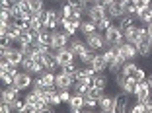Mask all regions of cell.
Segmentation results:
<instances>
[{
    "label": "cell",
    "mask_w": 152,
    "mask_h": 113,
    "mask_svg": "<svg viewBox=\"0 0 152 113\" xmlns=\"http://www.w3.org/2000/svg\"><path fill=\"white\" fill-rule=\"evenodd\" d=\"M103 35H105V45H107V47H113V49H115V47H119L121 43L125 41V37H123V29H121L119 23H117V26H115V23H111V26L103 31Z\"/></svg>",
    "instance_id": "cell-1"
},
{
    "label": "cell",
    "mask_w": 152,
    "mask_h": 113,
    "mask_svg": "<svg viewBox=\"0 0 152 113\" xmlns=\"http://www.w3.org/2000/svg\"><path fill=\"white\" fill-rule=\"evenodd\" d=\"M115 51H117V57L123 59L125 63L127 61H137V57H139L137 45H131V43H127V41H123L119 47H115Z\"/></svg>",
    "instance_id": "cell-2"
},
{
    "label": "cell",
    "mask_w": 152,
    "mask_h": 113,
    "mask_svg": "<svg viewBox=\"0 0 152 113\" xmlns=\"http://www.w3.org/2000/svg\"><path fill=\"white\" fill-rule=\"evenodd\" d=\"M70 37L66 31H64L63 27L61 29H53V33H51V49H61V47H66L68 43H70Z\"/></svg>",
    "instance_id": "cell-3"
},
{
    "label": "cell",
    "mask_w": 152,
    "mask_h": 113,
    "mask_svg": "<svg viewBox=\"0 0 152 113\" xmlns=\"http://www.w3.org/2000/svg\"><path fill=\"white\" fill-rule=\"evenodd\" d=\"M133 96H134L137 101H142V104H146L148 100H152V88H150V84H148V80L137 82V88H134Z\"/></svg>",
    "instance_id": "cell-4"
},
{
    "label": "cell",
    "mask_w": 152,
    "mask_h": 113,
    "mask_svg": "<svg viewBox=\"0 0 152 113\" xmlns=\"http://www.w3.org/2000/svg\"><path fill=\"white\" fill-rule=\"evenodd\" d=\"M86 39V43H88V47L90 49H94V51H103L105 49V35H103V31H94V33H90V35H86L84 37Z\"/></svg>",
    "instance_id": "cell-5"
},
{
    "label": "cell",
    "mask_w": 152,
    "mask_h": 113,
    "mask_svg": "<svg viewBox=\"0 0 152 113\" xmlns=\"http://www.w3.org/2000/svg\"><path fill=\"white\" fill-rule=\"evenodd\" d=\"M12 84L16 88H20L22 92H27V90H31V86H33V76L29 72H26V70H20Z\"/></svg>",
    "instance_id": "cell-6"
},
{
    "label": "cell",
    "mask_w": 152,
    "mask_h": 113,
    "mask_svg": "<svg viewBox=\"0 0 152 113\" xmlns=\"http://www.w3.org/2000/svg\"><path fill=\"white\" fill-rule=\"evenodd\" d=\"M105 16H107V6L98 4V2L90 4L88 10H86V18H90L92 22H96V23H98L102 18H105Z\"/></svg>",
    "instance_id": "cell-7"
},
{
    "label": "cell",
    "mask_w": 152,
    "mask_h": 113,
    "mask_svg": "<svg viewBox=\"0 0 152 113\" xmlns=\"http://www.w3.org/2000/svg\"><path fill=\"white\" fill-rule=\"evenodd\" d=\"M98 111H102V113H115V94L103 92V96L98 100Z\"/></svg>",
    "instance_id": "cell-8"
},
{
    "label": "cell",
    "mask_w": 152,
    "mask_h": 113,
    "mask_svg": "<svg viewBox=\"0 0 152 113\" xmlns=\"http://www.w3.org/2000/svg\"><path fill=\"white\" fill-rule=\"evenodd\" d=\"M131 96L133 94H127V92H121L115 94V113H125L131 111Z\"/></svg>",
    "instance_id": "cell-9"
},
{
    "label": "cell",
    "mask_w": 152,
    "mask_h": 113,
    "mask_svg": "<svg viewBox=\"0 0 152 113\" xmlns=\"http://www.w3.org/2000/svg\"><path fill=\"white\" fill-rule=\"evenodd\" d=\"M18 98H22V90H20V88H16L14 84H10V86H4V88H2V94H0V104H12V101L18 100Z\"/></svg>",
    "instance_id": "cell-10"
},
{
    "label": "cell",
    "mask_w": 152,
    "mask_h": 113,
    "mask_svg": "<svg viewBox=\"0 0 152 113\" xmlns=\"http://www.w3.org/2000/svg\"><path fill=\"white\" fill-rule=\"evenodd\" d=\"M22 70H26V72H29L31 76H39V74H43L47 68L43 66V63H37V61H31V59H23L22 61Z\"/></svg>",
    "instance_id": "cell-11"
},
{
    "label": "cell",
    "mask_w": 152,
    "mask_h": 113,
    "mask_svg": "<svg viewBox=\"0 0 152 113\" xmlns=\"http://www.w3.org/2000/svg\"><path fill=\"white\" fill-rule=\"evenodd\" d=\"M53 51H55V49H53ZM55 53H57V59H58V64H61V68L76 61V55L70 51V47H68V45H66V47H61V49H57Z\"/></svg>",
    "instance_id": "cell-12"
},
{
    "label": "cell",
    "mask_w": 152,
    "mask_h": 113,
    "mask_svg": "<svg viewBox=\"0 0 152 113\" xmlns=\"http://www.w3.org/2000/svg\"><path fill=\"white\" fill-rule=\"evenodd\" d=\"M72 84H74V78L68 76L63 70H58L57 78H55V88H57V90H72Z\"/></svg>",
    "instance_id": "cell-13"
},
{
    "label": "cell",
    "mask_w": 152,
    "mask_h": 113,
    "mask_svg": "<svg viewBox=\"0 0 152 113\" xmlns=\"http://www.w3.org/2000/svg\"><path fill=\"white\" fill-rule=\"evenodd\" d=\"M68 47H70V51L76 55V59L80 57V55H84L86 51L90 49L88 47V43H86V39H78V37H70V43H68Z\"/></svg>",
    "instance_id": "cell-14"
},
{
    "label": "cell",
    "mask_w": 152,
    "mask_h": 113,
    "mask_svg": "<svg viewBox=\"0 0 152 113\" xmlns=\"http://www.w3.org/2000/svg\"><path fill=\"white\" fill-rule=\"evenodd\" d=\"M123 37H125V41L131 43V45H139L140 43V26H133L129 29H125Z\"/></svg>",
    "instance_id": "cell-15"
},
{
    "label": "cell",
    "mask_w": 152,
    "mask_h": 113,
    "mask_svg": "<svg viewBox=\"0 0 152 113\" xmlns=\"http://www.w3.org/2000/svg\"><path fill=\"white\" fill-rule=\"evenodd\" d=\"M68 111L70 113H80L82 111V105H84V96L82 94H74L72 92V98L68 100Z\"/></svg>",
    "instance_id": "cell-16"
},
{
    "label": "cell",
    "mask_w": 152,
    "mask_h": 113,
    "mask_svg": "<svg viewBox=\"0 0 152 113\" xmlns=\"http://www.w3.org/2000/svg\"><path fill=\"white\" fill-rule=\"evenodd\" d=\"M43 66L47 68V70H57V68H61V64H58V59H57V53H55L53 49L49 51V53L43 55Z\"/></svg>",
    "instance_id": "cell-17"
},
{
    "label": "cell",
    "mask_w": 152,
    "mask_h": 113,
    "mask_svg": "<svg viewBox=\"0 0 152 113\" xmlns=\"http://www.w3.org/2000/svg\"><path fill=\"white\" fill-rule=\"evenodd\" d=\"M137 51H139V57L148 59V57L152 55V39H150V37H142L140 43L137 45Z\"/></svg>",
    "instance_id": "cell-18"
},
{
    "label": "cell",
    "mask_w": 152,
    "mask_h": 113,
    "mask_svg": "<svg viewBox=\"0 0 152 113\" xmlns=\"http://www.w3.org/2000/svg\"><path fill=\"white\" fill-rule=\"evenodd\" d=\"M107 16L113 20V22H115V20L119 22V20L123 18V16H125V10H123V6H121V2H119V0L107 6Z\"/></svg>",
    "instance_id": "cell-19"
},
{
    "label": "cell",
    "mask_w": 152,
    "mask_h": 113,
    "mask_svg": "<svg viewBox=\"0 0 152 113\" xmlns=\"http://www.w3.org/2000/svg\"><path fill=\"white\" fill-rule=\"evenodd\" d=\"M80 23H82V22H72V20H68V18H63V20H61V27H63L68 35H72V37L78 33V29H80Z\"/></svg>",
    "instance_id": "cell-20"
},
{
    "label": "cell",
    "mask_w": 152,
    "mask_h": 113,
    "mask_svg": "<svg viewBox=\"0 0 152 113\" xmlns=\"http://www.w3.org/2000/svg\"><path fill=\"white\" fill-rule=\"evenodd\" d=\"M92 86L99 88V90H107V86H109L107 72H96V76L92 78Z\"/></svg>",
    "instance_id": "cell-21"
},
{
    "label": "cell",
    "mask_w": 152,
    "mask_h": 113,
    "mask_svg": "<svg viewBox=\"0 0 152 113\" xmlns=\"http://www.w3.org/2000/svg\"><path fill=\"white\" fill-rule=\"evenodd\" d=\"M78 31L82 33V37H86V35H90V33L98 31V26H96V22H92L90 18H86V20H82L80 29H78Z\"/></svg>",
    "instance_id": "cell-22"
},
{
    "label": "cell",
    "mask_w": 152,
    "mask_h": 113,
    "mask_svg": "<svg viewBox=\"0 0 152 113\" xmlns=\"http://www.w3.org/2000/svg\"><path fill=\"white\" fill-rule=\"evenodd\" d=\"M137 22H139V16H137V14H125V16L119 20V26H121V29L125 31V29H129V27L137 26Z\"/></svg>",
    "instance_id": "cell-23"
},
{
    "label": "cell",
    "mask_w": 152,
    "mask_h": 113,
    "mask_svg": "<svg viewBox=\"0 0 152 113\" xmlns=\"http://www.w3.org/2000/svg\"><path fill=\"white\" fill-rule=\"evenodd\" d=\"M92 68H94L96 72H103V70H107V61H105L103 53L96 55V59L92 61Z\"/></svg>",
    "instance_id": "cell-24"
},
{
    "label": "cell",
    "mask_w": 152,
    "mask_h": 113,
    "mask_svg": "<svg viewBox=\"0 0 152 113\" xmlns=\"http://www.w3.org/2000/svg\"><path fill=\"white\" fill-rule=\"evenodd\" d=\"M137 16H139V23H142V26L152 23V6L150 8H144V10H139Z\"/></svg>",
    "instance_id": "cell-25"
},
{
    "label": "cell",
    "mask_w": 152,
    "mask_h": 113,
    "mask_svg": "<svg viewBox=\"0 0 152 113\" xmlns=\"http://www.w3.org/2000/svg\"><path fill=\"white\" fill-rule=\"evenodd\" d=\"M123 64H125V61L117 57L115 61H111V63L107 64V72L111 74V76H115V74H119V72H121V68H123Z\"/></svg>",
    "instance_id": "cell-26"
},
{
    "label": "cell",
    "mask_w": 152,
    "mask_h": 113,
    "mask_svg": "<svg viewBox=\"0 0 152 113\" xmlns=\"http://www.w3.org/2000/svg\"><path fill=\"white\" fill-rule=\"evenodd\" d=\"M99 51H94V49H88L86 51L84 55H80V57H78V61H80L82 64H92V61L96 59V55H98Z\"/></svg>",
    "instance_id": "cell-27"
},
{
    "label": "cell",
    "mask_w": 152,
    "mask_h": 113,
    "mask_svg": "<svg viewBox=\"0 0 152 113\" xmlns=\"http://www.w3.org/2000/svg\"><path fill=\"white\" fill-rule=\"evenodd\" d=\"M125 14H137V0H119Z\"/></svg>",
    "instance_id": "cell-28"
},
{
    "label": "cell",
    "mask_w": 152,
    "mask_h": 113,
    "mask_svg": "<svg viewBox=\"0 0 152 113\" xmlns=\"http://www.w3.org/2000/svg\"><path fill=\"white\" fill-rule=\"evenodd\" d=\"M137 66H139V64L134 63V61H127V63L123 64V68H121V72L125 74V76H133L134 70H137Z\"/></svg>",
    "instance_id": "cell-29"
},
{
    "label": "cell",
    "mask_w": 152,
    "mask_h": 113,
    "mask_svg": "<svg viewBox=\"0 0 152 113\" xmlns=\"http://www.w3.org/2000/svg\"><path fill=\"white\" fill-rule=\"evenodd\" d=\"M64 2H68V4H72L76 10H80V12H84V16H86V10H88V2L86 0H64Z\"/></svg>",
    "instance_id": "cell-30"
},
{
    "label": "cell",
    "mask_w": 152,
    "mask_h": 113,
    "mask_svg": "<svg viewBox=\"0 0 152 113\" xmlns=\"http://www.w3.org/2000/svg\"><path fill=\"white\" fill-rule=\"evenodd\" d=\"M134 88H137V80H134V76H127V82H125V86H123V90H121V92L134 94Z\"/></svg>",
    "instance_id": "cell-31"
},
{
    "label": "cell",
    "mask_w": 152,
    "mask_h": 113,
    "mask_svg": "<svg viewBox=\"0 0 152 113\" xmlns=\"http://www.w3.org/2000/svg\"><path fill=\"white\" fill-rule=\"evenodd\" d=\"M0 78H2V84H4V86H10L14 82V78H16V74L10 72V70H2V72H0Z\"/></svg>",
    "instance_id": "cell-32"
},
{
    "label": "cell",
    "mask_w": 152,
    "mask_h": 113,
    "mask_svg": "<svg viewBox=\"0 0 152 113\" xmlns=\"http://www.w3.org/2000/svg\"><path fill=\"white\" fill-rule=\"evenodd\" d=\"M27 4H29V8H31L33 12H41V10L47 8V6H45V0H27Z\"/></svg>",
    "instance_id": "cell-33"
},
{
    "label": "cell",
    "mask_w": 152,
    "mask_h": 113,
    "mask_svg": "<svg viewBox=\"0 0 152 113\" xmlns=\"http://www.w3.org/2000/svg\"><path fill=\"white\" fill-rule=\"evenodd\" d=\"M78 68L80 66H76V63H70V64H66V66H63V72H66L68 76H72L76 80V74H78Z\"/></svg>",
    "instance_id": "cell-34"
},
{
    "label": "cell",
    "mask_w": 152,
    "mask_h": 113,
    "mask_svg": "<svg viewBox=\"0 0 152 113\" xmlns=\"http://www.w3.org/2000/svg\"><path fill=\"white\" fill-rule=\"evenodd\" d=\"M111 23H113V20L109 18V16H105V18H102L98 23H96V26H98V29H99V31H105V29H107V27L111 26Z\"/></svg>",
    "instance_id": "cell-35"
},
{
    "label": "cell",
    "mask_w": 152,
    "mask_h": 113,
    "mask_svg": "<svg viewBox=\"0 0 152 113\" xmlns=\"http://www.w3.org/2000/svg\"><path fill=\"white\" fill-rule=\"evenodd\" d=\"M74 10H76V8H74L72 4H68V2H64V4L61 6V14H63L64 18H70L72 14H74Z\"/></svg>",
    "instance_id": "cell-36"
},
{
    "label": "cell",
    "mask_w": 152,
    "mask_h": 113,
    "mask_svg": "<svg viewBox=\"0 0 152 113\" xmlns=\"http://www.w3.org/2000/svg\"><path fill=\"white\" fill-rule=\"evenodd\" d=\"M113 78H115V86L119 88V90H123V86H125V82H127V76L123 72H119V74H115Z\"/></svg>",
    "instance_id": "cell-37"
},
{
    "label": "cell",
    "mask_w": 152,
    "mask_h": 113,
    "mask_svg": "<svg viewBox=\"0 0 152 113\" xmlns=\"http://www.w3.org/2000/svg\"><path fill=\"white\" fill-rule=\"evenodd\" d=\"M103 92H105V90H99V88L92 86V88H90L88 92H86V94H88V96H92L94 100H99V98H102V96H103Z\"/></svg>",
    "instance_id": "cell-38"
},
{
    "label": "cell",
    "mask_w": 152,
    "mask_h": 113,
    "mask_svg": "<svg viewBox=\"0 0 152 113\" xmlns=\"http://www.w3.org/2000/svg\"><path fill=\"white\" fill-rule=\"evenodd\" d=\"M133 76H134V80H137V82H140V80H146L148 74L144 72V68H142V66H137V70H134Z\"/></svg>",
    "instance_id": "cell-39"
},
{
    "label": "cell",
    "mask_w": 152,
    "mask_h": 113,
    "mask_svg": "<svg viewBox=\"0 0 152 113\" xmlns=\"http://www.w3.org/2000/svg\"><path fill=\"white\" fill-rule=\"evenodd\" d=\"M131 111L133 113H142V111H146V105H144L142 101H137L134 105H131Z\"/></svg>",
    "instance_id": "cell-40"
},
{
    "label": "cell",
    "mask_w": 152,
    "mask_h": 113,
    "mask_svg": "<svg viewBox=\"0 0 152 113\" xmlns=\"http://www.w3.org/2000/svg\"><path fill=\"white\" fill-rule=\"evenodd\" d=\"M150 6H152V0H137V12L144 8H150Z\"/></svg>",
    "instance_id": "cell-41"
},
{
    "label": "cell",
    "mask_w": 152,
    "mask_h": 113,
    "mask_svg": "<svg viewBox=\"0 0 152 113\" xmlns=\"http://www.w3.org/2000/svg\"><path fill=\"white\" fill-rule=\"evenodd\" d=\"M98 4H103V6H109V4H113V2H117V0H96Z\"/></svg>",
    "instance_id": "cell-42"
},
{
    "label": "cell",
    "mask_w": 152,
    "mask_h": 113,
    "mask_svg": "<svg viewBox=\"0 0 152 113\" xmlns=\"http://www.w3.org/2000/svg\"><path fill=\"white\" fill-rule=\"evenodd\" d=\"M146 29H148V35H150V39H152V23H148Z\"/></svg>",
    "instance_id": "cell-43"
},
{
    "label": "cell",
    "mask_w": 152,
    "mask_h": 113,
    "mask_svg": "<svg viewBox=\"0 0 152 113\" xmlns=\"http://www.w3.org/2000/svg\"><path fill=\"white\" fill-rule=\"evenodd\" d=\"M146 80H148V84H150V88H152V74H148V76H146Z\"/></svg>",
    "instance_id": "cell-44"
},
{
    "label": "cell",
    "mask_w": 152,
    "mask_h": 113,
    "mask_svg": "<svg viewBox=\"0 0 152 113\" xmlns=\"http://www.w3.org/2000/svg\"><path fill=\"white\" fill-rule=\"evenodd\" d=\"M86 2H88V4H94V2H96V0H86Z\"/></svg>",
    "instance_id": "cell-45"
},
{
    "label": "cell",
    "mask_w": 152,
    "mask_h": 113,
    "mask_svg": "<svg viewBox=\"0 0 152 113\" xmlns=\"http://www.w3.org/2000/svg\"><path fill=\"white\" fill-rule=\"evenodd\" d=\"M51 2H64V0H51Z\"/></svg>",
    "instance_id": "cell-46"
}]
</instances>
